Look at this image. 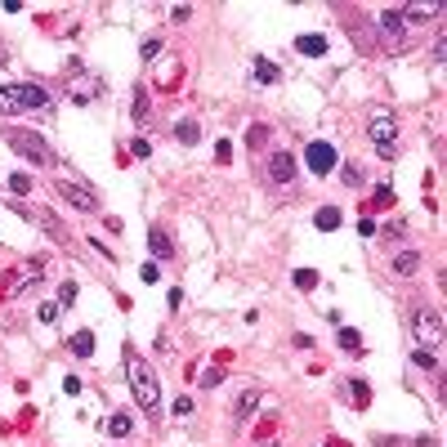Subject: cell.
<instances>
[{"instance_id": "484cf974", "label": "cell", "mask_w": 447, "mask_h": 447, "mask_svg": "<svg viewBox=\"0 0 447 447\" xmlns=\"http://www.w3.org/2000/svg\"><path fill=\"white\" fill-rule=\"evenodd\" d=\"M36 318H41V322H45V327H54V322H58V318H63V309H58V304H54V300H45V304H41V309H36Z\"/></svg>"}, {"instance_id": "d590c367", "label": "cell", "mask_w": 447, "mask_h": 447, "mask_svg": "<svg viewBox=\"0 0 447 447\" xmlns=\"http://www.w3.org/2000/svg\"><path fill=\"white\" fill-rule=\"evenodd\" d=\"M175 416H192V399L184 394V399H175Z\"/></svg>"}, {"instance_id": "f35d334b", "label": "cell", "mask_w": 447, "mask_h": 447, "mask_svg": "<svg viewBox=\"0 0 447 447\" xmlns=\"http://www.w3.org/2000/svg\"><path fill=\"white\" fill-rule=\"evenodd\" d=\"M233 157V143H215V161H228Z\"/></svg>"}, {"instance_id": "60d3db41", "label": "cell", "mask_w": 447, "mask_h": 447, "mask_svg": "<svg viewBox=\"0 0 447 447\" xmlns=\"http://www.w3.org/2000/svg\"><path fill=\"white\" fill-rule=\"evenodd\" d=\"M434 58H438V63L447 58V36H438V41H434Z\"/></svg>"}, {"instance_id": "d4e9b609", "label": "cell", "mask_w": 447, "mask_h": 447, "mask_svg": "<svg viewBox=\"0 0 447 447\" xmlns=\"http://www.w3.org/2000/svg\"><path fill=\"white\" fill-rule=\"evenodd\" d=\"M291 282L300 287V291H313V287H318V269H295V273H291Z\"/></svg>"}, {"instance_id": "ac0fdd59", "label": "cell", "mask_w": 447, "mask_h": 447, "mask_svg": "<svg viewBox=\"0 0 447 447\" xmlns=\"http://www.w3.org/2000/svg\"><path fill=\"white\" fill-rule=\"evenodd\" d=\"M313 228H318V233H336V228H340V210L336 206H322L318 215H313Z\"/></svg>"}, {"instance_id": "7a4b0ae2", "label": "cell", "mask_w": 447, "mask_h": 447, "mask_svg": "<svg viewBox=\"0 0 447 447\" xmlns=\"http://www.w3.org/2000/svg\"><path fill=\"white\" fill-rule=\"evenodd\" d=\"M5 143H9L14 157H23V161H31V165H54V153H49V143L36 135V130L9 125V130H5Z\"/></svg>"}, {"instance_id": "e575fe53", "label": "cell", "mask_w": 447, "mask_h": 447, "mask_svg": "<svg viewBox=\"0 0 447 447\" xmlns=\"http://www.w3.org/2000/svg\"><path fill=\"white\" fill-rule=\"evenodd\" d=\"M130 153H135V157H153V143H148V139H135V143H130Z\"/></svg>"}, {"instance_id": "3957f363", "label": "cell", "mask_w": 447, "mask_h": 447, "mask_svg": "<svg viewBox=\"0 0 447 447\" xmlns=\"http://www.w3.org/2000/svg\"><path fill=\"white\" fill-rule=\"evenodd\" d=\"M367 139L376 143V153L380 157H399V121H394V112L389 108H371V117H367Z\"/></svg>"}, {"instance_id": "4316f807", "label": "cell", "mask_w": 447, "mask_h": 447, "mask_svg": "<svg viewBox=\"0 0 447 447\" xmlns=\"http://www.w3.org/2000/svg\"><path fill=\"white\" fill-rule=\"evenodd\" d=\"M5 188H9L14 197H27V192H31V179H27V175H9V179H5Z\"/></svg>"}, {"instance_id": "83f0119b", "label": "cell", "mask_w": 447, "mask_h": 447, "mask_svg": "<svg viewBox=\"0 0 447 447\" xmlns=\"http://www.w3.org/2000/svg\"><path fill=\"white\" fill-rule=\"evenodd\" d=\"M411 362H416V367H425V371H434V367H438L434 349H416V354H411Z\"/></svg>"}, {"instance_id": "8992f818", "label": "cell", "mask_w": 447, "mask_h": 447, "mask_svg": "<svg viewBox=\"0 0 447 447\" xmlns=\"http://www.w3.org/2000/svg\"><path fill=\"white\" fill-rule=\"evenodd\" d=\"M45 277V264L41 260H23L19 269H9V277H5V295H27L31 287H36Z\"/></svg>"}, {"instance_id": "4fadbf2b", "label": "cell", "mask_w": 447, "mask_h": 447, "mask_svg": "<svg viewBox=\"0 0 447 447\" xmlns=\"http://www.w3.org/2000/svg\"><path fill=\"white\" fill-rule=\"evenodd\" d=\"M260 399H264V389H255V385H251V389H242V394H237V403H233V425H242L246 416H251V411L260 407Z\"/></svg>"}, {"instance_id": "ab89813d", "label": "cell", "mask_w": 447, "mask_h": 447, "mask_svg": "<svg viewBox=\"0 0 447 447\" xmlns=\"http://www.w3.org/2000/svg\"><path fill=\"white\" fill-rule=\"evenodd\" d=\"M63 394H72V399H76V394H81V380H76V376H68V380H63Z\"/></svg>"}, {"instance_id": "7402d4cb", "label": "cell", "mask_w": 447, "mask_h": 447, "mask_svg": "<svg viewBox=\"0 0 447 447\" xmlns=\"http://www.w3.org/2000/svg\"><path fill=\"white\" fill-rule=\"evenodd\" d=\"M336 340H340V349H349V354H362V336H358L354 327H340V331H336Z\"/></svg>"}, {"instance_id": "8fae6325", "label": "cell", "mask_w": 447, "mask_h": 447, "mask_svg": "<svg viewBox=\"0 0 447 447\" xmlns=\"http://www.w3.org/2000/svg\"><path fill=\"white\" fill-rule=\"evenodd\" d=\"M14 98H19V108H23V112H49V103H54V98H49L41 86H31V81L14 86Z\"/></svg>"}, {"instance_id": "b9f144b4", "label": "cell", "mask_w": 447, "mask_h": 447, "mask_svg": "<svg viewBox=\"0 0 447 447\" xmlns=\"http://www.w3.org/2000/svg\"><path fill=\"white\" fill-rule=\"evenodd\" d=\"M269 447H277V443H269Z\"/></svg>"}, {"instance_id": "4dcf8cb0", "label": "cell", "mask_w": 447, "mask_h": 447, "mask_svg": "<svg viewBox=\"0 0 447 447\" xmlns=\"http://www.w3.org/2000/svg\"><path fill=\"white\" fill-rule=\"evenodd\" d=\"M340 179H344L349 188H362V170H358V165H344V170H340Z\"/></svg>"}, {"instance_id": "6da1fadb", "label": "cell", "mask_w": 447, "mask_h": 447, "mask_svg": "<svg viewBox=\"0 0 447 447\" xmlns=\"http://www.w3.org/2000/svg\"><path fill=\"white\" fill-rule=\"evenodd\" d=\"M125 380H130V394H135V403L148 411L153 421H161V394H157V376H153V367L130 349L125 344Z\"/></svg>"}, {"instance_id": "603a6c76", "label": "cell", "mask_w": 447, "mask_h": 447, "mask_svg": "<svg viewBox=\"0 0 447 447\" xmlns=\"http://www.w3.org/2000/svg\"><path fill=\"white\" fill-rule=\"evenodd\" d=\"M14 112H23L19 98H14V86H0V117H14Z\"/></svg>"}, {"instance_id": "44dd1931", "label": "cell", "mask_w": 447, "mask_h": 447, "mask_svg": "<svg viewBox=\"0 0 447 447\" xmlns=\"http://www.w3.org/2000/svg\"><path fill=\"white\" fill-rule=\"evenodd\" d=\"M175 139H179V143H197V139H202V125H197L192 117H184V121L175 125Z\"/></svg>"}, {"instance_id": "ba28073f", "label": "cell", "mask_w": 447, "mask_h": 447, "mask_svg": "<svg viewBox=\"0 0 447 447\" xmlns=\"http://www.w3.org/2000/svg\"><path fill=\"white\" fill-rule=\"evenodd\" d=\"M68 68H72V76H68V94L76 98V103H90V98L103 94V81L90 76L86 68H81V63H68Z\"/></svg>"}, {"instance_id": "cb8c5ba5", "label": "cell", "mask_w": 447, "mask_h": 447, "mask_svg": "<svg viewBox=\"0 0 447 447\" xmlns=\"http://www.w3.org/2000/svg\"><path fill=\"white\" fill-rule=\"evenodd\" d=\"M130 112H135V121H148V112H153V103H148V90H143V86H135V108H130Z\"/></svg>"}, {"instance_id": "2e32d148", "label": "cell", "mask_w": 447, "mask_h": 447, "mask_svg": "<svg viewBox=\"0 0 447 447\" xmlns=\"http://www.w3.org/2000/svg\"><path fill=\"white\" fill-rule=\"evenodd\" d=\"M68 354L72 358H90L94 354V331H76V336L68 340Z\"/></svg>"}, {"instance_id": "52a82bcc", "label": "cell", "mask_w": 447, "mask_h": 447, "mask_svg": "<svg viewBox=\"0 0 447 447\" xmlns=\"http://www.w3.org/2000/svg\"><path fill=\"white\" fill-rule=\"evenodd\" d=\"M304 165H309V175H331L340 165V153H336V143H327V139H313L304 148Z\"/></svg>"}, {"instance_id": "d6986e66", "label": "cell", "mask_w": 447, "mask_h": 447, "mask_svg": "<svg viewBox=\"0 0 447 447\" xmlns=\"http://www.w3.org/2000/svg\"><path fill=\"white\" fill-rule=\"evenodd\" d=\"M130 429H135V416H130V411H112V421H108V434H112V438H125Z\"/></svg>"}, {"instance_id": "74e56055", "label": "cell", "mask_w": 447, "mask_h": 447, "mask_svg": "<svg viewBox=\"0 0 447 447\" xmlns=\"http://www.w3.org/2000/svg\"><path fill=\"white\" fill-rule=\"evenodd\" d=\"M170 19H175V23H188V19H192V9H188V5H175V9H170Z\"/></svg>"}, {"instance_id": "277c9868", "label": "cell", "mask_w": 447, "mask_h": 447, "mask_svg": "<svg viewBox=\"0 0 447 447\" xmlns=\"http://www.w3.org/2000/svg\"><path fill=\"white\" fill-rule=\"evenodd\" d=\"M380 41H385L389 54H407V49H411V27L399 19V9L380 14Z\"/></svg>"}, {"instance_id": "9c48e42d", "label": "cell", "mask_w": 447, "mask_h": 447, "mask_svg": "<svg viewBox=\"0 0 447 447\" xmlns=\"http://www.w3.org/2000/svg\"><path fill=\"white\" fill-rule=\"evenodd\" d=\"M54 192L63 202H72L76 210H98V192L86 188V184H72V179H54Z\"/></svg>"}, {"instance_id": "d6a6232c", "label": "cell", "mask_w": 447, "mask_h": 447, "mask_svg": "<svg viewBox=\"0 0 447 447\" xmlns=\"http://www.w3.org/2000/svg\"><path fill=\"white\" fill-rule=\"evenodd\" d=\"M220 380H224V367H210V371L202 376V389H215V385H220Z\"/></svg>"}, {"instance_id": "f546056e", "label": "cell", "mask_w": 447, "mask_h": 447, "mask_svg": "<svg viewBox=\"0 0 447 447\" xmlns=\"http://www.w3.org/2000/svg\"><path fill=\"white\" fill-rule=\"evenodd\" d=\"M72 300H76V282H63V287H58V300H54V304H58V309H68Z\"/></svg>"}, {"instance_id": "8d00e7d4", "label": "cell", "mask_w": 447, "mask_h": 447, "mask_svg": "<svg viewBox=\"0 0 447 447\" xmlns=\"http://www.w3.org/2000/svg\"><path fill=\"white\" fill-rule=\"evenodd\" d=\"M358 233H362V237L376 233V220H371V215H362V220H358Z\"/></svg>"}, {"instance_id": "1f68e13d", "label": "cell", "mask_w": 447, "mask_h": 447, "mask_svg": "<svg viewBox=\"0 0 447 447\" xmlns=\"http://www.w3.org/2000/svg\"><path fill=\"white\" fill-rule=\"evenodd\" d=\"M264 139H273L269 125H251V139H246V143H251V148H264Z\"/></svg>"}, {"instance_id": "30bf717a", "label": "cell", "mask_w": 447, "mask_h": 447, "mask_svg": "<svg viewBox=\"0 0 447 447\" xmlns=\"http://www.w3.org/2000/svg\"><path fill=\"white\" fill-rule=\"evenodd\" d=\"M443 14H447V5H443V0H416V5L407 0V5H399V19H403L407 27L429 23V19H443Z\"/></svg>"}, {"instance_id": "9a60e30c", "label": "cell", "mask_w": 447, "mask_h": 447, "mask_svg": "<svg viewBox=\"0 0 447 447\" xmlns=\"http://www.w3.org/2000/svg\"><path fill=\"white\" fill-rule=\"evenodd\" d=\"M255 81L260 86H277V81H282V68H277L273 58H255Z\"/></svg>"}, {"instance_id": "e0dca14e", "label": "cell", "mask_w": 447, "mask_h": 447, "mask_svg": "<svg viewBox=\"0 0 447 447\" xmlns=\"http://www.w3.org/2000/svg\"><path fill=\"white\" fill-rule=\"evenodd\" d=\"M416 269H421V251H399L394 255V273L399 277H411Z\"/></svg>"}, {"instance_id": "f1b7e54d", "label": "cell", "mask_w": 447, "mask_h": 447, "mask_svg": "<svg viewBox=\"0 0 447 447\" xmlns=\"http://www.w3.org/2000/svg\"><path fill=\"white\" fill-rule=\"evenodd\" d=\"M349 389H354V407H367V380H349Z\"/></svg>"}, {"instance_id": "ffe728a7", "label": "cell", "mask_w": 447, "mask_h": 447, "mask_svg": "<svg viewBox=\"0 0 447 447\" xmlns=\"http://www.w3.org/2000/svg\"><path fill=\"white\" fill-rule=\"evenodd\" d=\"M295 49L309 54V58H322L327 54V36H300V41H295Z\"/></svg>"}, {"instance_id": "836d02e7", "label": "cell", "mask_w": 447, "mask_h": 447, "mask_svg": "<svg viewBox=\"0 0 447 447\" xmlns=\"http://www.w3.org/2000/svg\"><path fill=\"white\" fill-rule=\"evenodd\" d=\"M139 54H143V63H153V58L161 54V41H143V49H139Z\"/></svg>"}, {"instance_id": "7c38bea8", "label": "cell", "mask_w": 447, "mask_h": 447, "mask_svg": "<svg viewBox=\"0 0 447 447\" xmlns=\"http://www.w3.org/2000/svg\"><path fill=\"white\" fill-rule=\"evenodd\" d=\"M269 179H273V184H291V179H295V157L291 153H273L269 157Z\"/></svg>"}, {"instance_id": "5bb4252c", "label": "cell", "mask_w": 447, "mask_h": 447, "mask_svg": "<svg viewBox=\"0 0 447 447\" xmlns=\"http://www.w3.org/2000/svg\"><path fill=\"white\" fill-rule=\"evenodd\" d=\"M148 251H153L157 260H175V242H170V233H165V228H148Z\"/></svg>"}, {"instance_id": "5b68a950", "label": "cell", "mask_w": 447, "mask_h": 447, "mask_svg": "<svg viewBox=\"0 0 447 447\" xmlns=\"http://www.w3.org/2000/svg\"><path fill=\"white\" fill-rule=\"evenodd\" d=\"M411 331H416V340H421V349H434V344L443 340V313L438 309H429V304H421L416 313H411Z\"/></svg>"}]
</instances>
